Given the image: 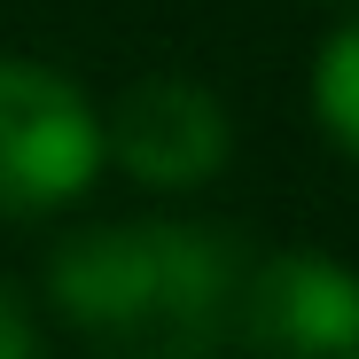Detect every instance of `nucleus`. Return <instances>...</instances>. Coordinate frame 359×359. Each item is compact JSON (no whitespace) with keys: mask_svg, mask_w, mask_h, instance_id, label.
I'll use <instances>...</instances> for the list:
<instances>
[{"mask_svg":"<svg viewBox=\"0 0 359 359\" xmlns=\"http://www.w3.org/2000/svg\"><path fill=\"white\" fill-rule=\"evenodd\" d=\"M226 344H243V359H359V273L328 250L243 266Z\"/></svg>","mask_w":359,"mask_h":359,"instance_id":"obj_3","label":"nucleus"},{"mask_svg":"<svg viewBox=\"0 0 359 359\" xmlns=\"http://www.w3.org/2000/svg\"><path fill=\"white\" fill-rule=\"evenodd\" d=\"M313 117L328 126L336 149L359 156V16L336 24L320 39V55H313Z\"/></svg>","mask_w":359,"mask_h":359,"instance_id":"obj_5","label":"nucleus"},{"mask_svg":"<svg viewBox=\"0 0 359 359\" xmlns=\"http://www.w3.org/2000/svg\"><path fill=\"white\" fill-rule=\"evenodd\" d=\"M102 109L32 55H0V219H47L94 188Z\"/></svg>","mask_w":359,"mask_h":359,"instance_id":"obj_2","label":"nucleus"},{"mask_svg":"<svg viewBox=\"0 0 359 359\" xmlns=\"http://www.w3.org/2000/svg\"><path fill=\"white\" fill-rule=\"evenodd\" d=\"M0 359H47V344H39V328L24 313V297L8 281H0Z\"/></svg>","mask_w":359,"mask_h":359,"instance_id":"obj_6","label":"nucleus"},{"mask_svg":"<svg viewBox=\"0 0 359 359\" xmlns=\"http://www.w3.org/2000/svg\"><path fill=\"white\" fill-rule=\"evenodd\" d=\"M328 8H359V0H328Z\"/></svg>","mask_w":359,"mask_h":359,"instance_id":"obj_7","label":"nucleus"},{"mask_svg":"<svg viewBox=\"0 0 359 359\" xmlns=\"http://www.w3.org/2000/svg\"><path fill=\"white\" fill-rule=\"evenodd\" d=\"M234 289L243 243L188 219H109L47 266L55 313L117 359H211L234 328Z\"/></svg>","mask_w":359,"mask_h":359,"instance_id":"obj_1","label":"nucleus"},{"mask_svg":"<svg viewBox=\"0 0 359 359\" xmlns=\"http://www.w3.org/2000/svg\"><path fill=\"white\" fill-rule=\"evenodd\" d=\"M226 149L234 126L196 79H133L102 117V164L133 172L141 188H203Z\"/></svg>","mask_w":359,"mask_h":359,"instance_id":"obj_4","label":"nucleus"}]
</instances>
